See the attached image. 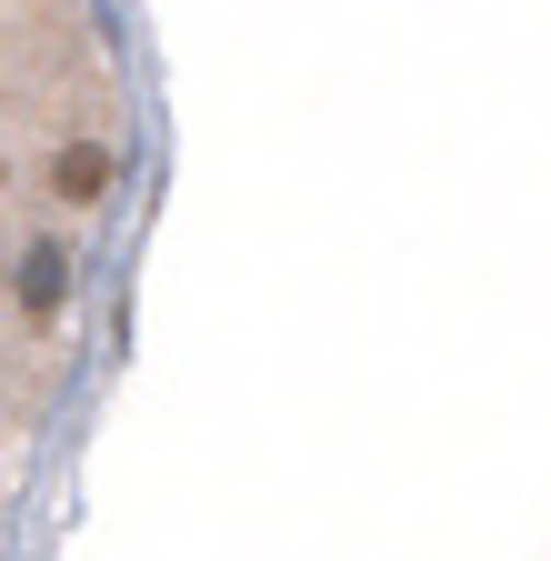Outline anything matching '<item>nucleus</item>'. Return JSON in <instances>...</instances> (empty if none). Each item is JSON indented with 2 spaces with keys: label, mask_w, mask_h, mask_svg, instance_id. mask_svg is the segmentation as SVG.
I'll list each match as a JSON object with an SVG mask.
<instances>
[{
  "label": "nucleus",
  "mask_w": 551,
  "mask_h": 561,
  "mask_svg": "<svg viewBox=\"0 0 551 561\" xmlns=\"http://www.w3.org/2000/svg\"><path fill=\"white\" fill-rule=\"evenodd\" d=\"M101 181H111V161L91 151V140H81V151H60V191H71V201H101Z\"/></svg>",
  "instance_id": "2"
},
{
  "label": "nucleus",
  "mask_w": 551,
  "mask_h": 561,
  "mask_svg": "<svg viewBox=\"0 0 551 561\" xmlns=\"http://www.w3.org/2000/svg\"><path fill=\"white\" fill-rule=\"evenodd\" d=\"M21 301H31L41 321H50L60 301H71V251H50V241H41V251L21 261Z\"/></svg>",
  "instance_id": "1"
}]
</instances>
